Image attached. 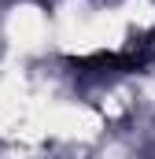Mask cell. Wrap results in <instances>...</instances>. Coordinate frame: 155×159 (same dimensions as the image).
I'll return each mask as SVG.
<instances>
[]
</instances>
